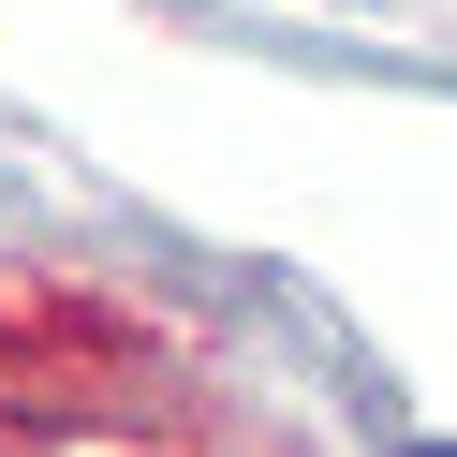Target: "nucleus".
Segmentation results:
<instances>
[{
    "mask_svg": "<svg viewBox=\"0 0 457 457\" xmlns=\"http://www.w3.org/2000/svg\"><path fill=\"white\" fill-rule=\"evenodd\" d=\"M413 457H457V443H413Z\"/></svg>",
    "mask_w": 457,
    "mask_h": 457,
    "instance_id": "1",
    "label": "nucleus"
}]
</instances>
